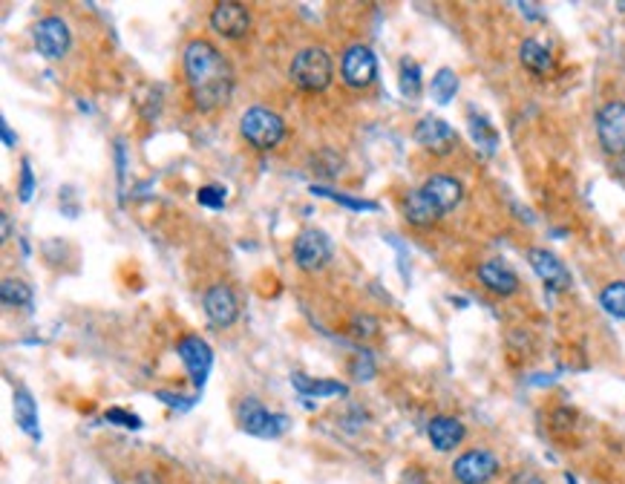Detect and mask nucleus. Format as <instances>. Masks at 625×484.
<instances>
[{
	"label": "nucleus",
	"mask_w": 625,
	"mask_h": 484,
	"mask_svg": "<svg viewBox=\"0 0 625 484\" xmlns=\"http://www.w3.org/2000/svg\"><path fill=\"white\" fill-rule=\"evenodd\" d=\"M202 303H205V315L208 320L213 323V326L220 329H228L234 326L237 317H240V303H237V295L231 291L225 283H216L205 291V297H202Z\"/></svg>",
	"instance_id": "13"
},
{
	"label": "nucleus",
	"mask_w": 625,
	"mask_h": 484,
	"mask_svg": "<svg viewBox=\"0 0 625 484\" xmlns=\"http://www.w3.org/2000/svg\"><path fill=\"white\" fill-rule=\"evenodd\" d=\"M32 190H35L32 165H29V159H21V190H18L21 202H29V199H32Z\"/></svg>",
	"instance_id": "32"
},
{
	"label": "nucleus",
	"mask_w": 625,
	"mask_h": 484,
	"mask_svg": "<svg viewBox=\"0 0 625 484\" xmlns=\"http://www.w3.org/2000/svg\"><path fill=\"white\" fill-rule=\"evenodd\" d=\"M427 438L439 452H453L461 447L464 438H467V427L453 416H435L427 424Z\"/></svg>",
	"instance_id": "16"
},
{
	"label": "nucleus",
	"mask_w": 625,
	"mask_h": 484,
	"mask_svg": "<svg viewBox=\"0 0 625 484\" xmlns=\"http://www.w3.org/2000/svg\"><path fill=\"white\" fill-rule=\"evenodd\" d=\"M421 67L418 61H412V58H403L401 61V93L406 98H418L421 96Z\"/></svg>",
	"instance_id": "26"
},
{
	"label": "nucleus",
	"mask_w": 625,
	"mask_h": 484,
	"mask_svg": "<svg viewBox=\"0 0 625 484\" xmlns=\"http://www.w3.org/2000/svg\"><path fill=\"white\" fill-rule=\"evenodd\" d=\"M288 78L303 93H323L334 78V61L323 47H306L292 58Z\"/></svg>",
	"instance_id": "2"
},
{
	"label": "nucleus",
	"mask_w": 625,
	"mask_h": 484,
	"mask_svg": "<svg viewBox=\"0 0 625 484\" xmlns=\"http://www.w3.org/2000/svg\"><path fill=\"white\" fill-rule=\"evenodd\" d=\"M292 384L300 395L306 398H346L349 387L340 384V380H331V378H309L303 372L292 375Z\"/></svg>",
	"instance_id": "18"
},
{
	"label": "nucleus",
	"mask_w": 625,
	"mask_h": 484,
	"mask_svg": "<svg viewBox=\"0 0 625 484\" xmlns=\"http://www.w3.org/2000/svg\"><path fill=\"white\" fill-rule=\"evenodd\" d=\"M331 260V240L326 231L306 228L294 240V262L303 271H320Z\"/></svg>",
	"instance_id": "8"
},
{
	"label": "nucleus",
	"mask_w": 625,
	"mask_h": 484,
	"mask_svg": "<svg viewBox=\"0 0 625 484\" xmlns=\"http://www.w3.org/2000/svg\"><path fill=\"white\" fill-rule=\"evenodd\" d=\"M403 214L406 219L415 225V228H427V225H435L441 219V211L435 208V205L424 196V190H412L410 196L403 199Z\"/></svg>",
	"instance_id": "21"
},
{
	"label": "nucleus",
	"mask_w": 625,
	"mask_h": 484,
	"mask_svg": "<svg viewBox=\"0 0 625 484\" xmlns=\"http://www.w3.org/2000/svg\"><path fill=\"white\" fill-rule=\"evenodd\" d=\"M104 421L119 424V427H124V430H141V418H139V416H133V413H127V409H119V406L107 409Z\"/></svg>",
	"instance_id": "30"
},
{
	"label": "nucleus",
	"mask_w": 625,
	"mask_h": 484,
	"mask_svg": "<svg viewBox=\"0 0 625 484\" xmlns=\"http://www.w3.org/2000/svg\"><path fill=\"white\" fill-rule=\"evenodd\" d=\"M340 76L352 90H367L377 78V58L367 43H352L340 58Z\"/></svg>",
	"instance_id": "7"
},
{
	"label": "nucleus",
	"mask_w": 625,
	"mask_h": 484,
	"mask_svg": "<svg viewBox=\"0 0 625 484\" xmlns=\"http://www.w3.org/2000/svg\"><path fill=\"white\" fill-rule=\"evenodd\" d=\"M0 300H4L6 306H12V309L32 306V288H29L23 280H12V277H6V280L0 283Z\"/></svg>",
	"instance_id": "25"
},
{
	"label": "nucleus",
	"mask_w": 625,
	"mask_h": 484,
	"mask_svg": "<svg viewBox=\"0 0 625 484\" xmlns=\"http://www.w3.org/2000/svg\"><path fill=\"white\" fill-rule=\"evenodd\" d=\"M499 470H502L499 456L485 450V447L461 452V456L453 461V479L458 484H487L499 476Z\"/></svg>",
	"instance_id": "5"
},
{
	"label": "nucleus",
	"mask_w": 625,
	"mask_h": 484,
	"mask_svg": "<svg viewBox=\"0 0 625 484\" xmlns=\"http://www.w3.org/2000/svg\"><path fill=\"white\" fill-rule=\"evenodd\" d=\"M0 133H4V144H6V148H14V142H18V139L12 136V130H9L6 122H0Z\"/></svg>",
	"instance_id": "35"
},
{
	"label": "nucleus",
	"mask_w": 625,
	"mask_h": 484,
	"mask_svg": "<svg viewBox=\"0 0 625 484\" xmlns=\"http://www.w3.org/2000/svg\"><path fill=\"white\" fill-rule=\"evenodd\" d=\"M196 202L205 205V208H211V211H220V208H225V187H220V185L199 187L196 190Z\"/></svg>",
	"instance_id": "29"
},
{
	"label": "nucleus",
	"mask_w": 625,
	"mask_h": 484,
	"mask_svg": "<svg viewBox=\"0 0 625 484\" xmlns=\"http://www.w3.org/2000/svg\"><path fill=\"white\" fill-rule=\"evenodd\" d=\"M211 26L225 38H245L251 29V14L242 4H234V0H222L216 4L211 12Z\"/></svg>",
	"instance_id": "14"
},
{
	"label": "nucleus",
	"mask_w": 625,
	"mask_h": 484,
	"mask_svg": "<svg viewBox=\"0 0 625 484\" xmlns=\"http://www.w3.org/2000/svg\"><path fill=\"white\" fill-rule=\"evenodd\" d=\"M237 421H240V430L254 435V438H280L288 427H292V421H288L285 416L271 413V409H266L257 398L240 401Z\"/></svg>",
	"instance_id": "4"
},
{
	"label": "nucleus",
	"mask_w": 625,
	"mask_h": 484,
	"mask_svg": "<svg viewBox=\"0 0 625 484\" xmlns=\"http://www.w3.org/2000/svg\"><path fill=\"white\" fill-rule=\"evenodd\" d=\"M528 262H530V269L533 274L539 277V280L550 288V291H568L571 288V271L568 266L554 254V251H548V248H530L528 251Z\"/></svg>",
	"instance_id": "11"
},
{
	"label": "nucleus",
	"mask_w": 625,
	"mask_h": 484,
	"mask_svg": "<svg viewBox=\"0 0 625 484\" xmlns=\"http://www.w3.org/2000/svg\"><path fill=\"white\" fill-rule=\"evenodd\" d=\"M72 47V35H69V26L50 14V18L38 21L35 26V50L47 58V61H61V58L69 52Z\"/></svg>",
	"instance_id": "10"
},
{
	"label": "nucleus",
	"mask_w": 625,
	"mask_h": 484,
	"mask_svg": "<svg viewBox=\"0 0 625 484\" xmlns=\"http://www.w3.org/2000/svg\"><path fill=\"white\" fill-rule=\"evenodd\" d=\"M456 93H458V76H456V72L449 67L435 72L432 81H430V96H432L435 105H449V101L456 98Z\"/></svg>",
	"instance_id": "23"
},
{
	"label": "nucleus",
	"mask_w": 625,
	"mask_h": 484,
	"mask_svg": "<svg viewBox=\"0 0 625 484\" xmlns=\"http://www.w3.org/2000/svg\"><path fill=\"white\" fill-rule=\"evenodd\" d=\"M470 136H473V142H476L478 151H485L487 156L496 153V148H499V133L493 130V124L485 119V115L470 113Z\"/></svg>",
	"instance_id": "22"
},
{
	"label": "nucleus",
	"mask_w": 625,
	"mask_h": 484,
	"mask_svg": "<svg viewBox=\"0 0 625 484\" xmlns=\"http://www.w3.org/2000/svg\"><path fill=\"white\" fill-rule=\"evenodd\" d=\"M12 413H14V424L29 435V438H41L38 430V404L32 398V392L26 387H18L12 392Z\"/></svg>",
	"instance_id": "19"
},
{
	"label": "nucleus",
	"mask_w": 625,
	"mask_h": 484,
	"mask_svg": "<svg viewBox=\"0 0 625 484\" xmlns=\"http://www.w3.org/2000/svg\"><path fill=\"white\" fill-rule=\"evenodd\" d=\"M519 61H521V67H525L528 72H533V76H548V72H554V55H550V50L545 47V43L536 41V38L521 41Z\"/></svg>",
	"instance_id": "20"
},
{
	"label": "nucleus",
	"mask_w": 625,
	"mask_h": 484,
	"mask_svg": "<svg viewBox=\"0 0 625 484\" xmlns=\"http://www.w3.org/2000/svg\"><path fill=\"white\" fill-rule=\"evenodd\" d=\"M421 190H424V196L435 205V208L444 214H449L453 208H458L461 199H464V185L456 179V176L449 173H435L430 176V179L421 185Z\"/></svg>",
	"instance_id": "15"
},
{
	"label": "nucleus",
	"mask_w": 625,
	"mask_h": 484,
	"mask_svg": "<svg viewBox=\"0 0 625 484\" xmlns=\"http://www.w3.org/2000/svg\"><path fill=\"white\" fill-rule=\"evenodd\" d=\"M0 223H4V242L12 237V223H9V214H4V216H0Z\"/></svg>",
	"instance_id": "36"
},
{
	"label": "nucleus",
	"mask_w": 625,
	"mask_h": 484,
	"mask_svg": "<svg viewBox=\"0 0 625 484\" xmlns=\"http://www.w3.org/2000/svg\"><path fill=\"white\" fill-rule=\"evenodd\" d=\"M240 133L242 139L257 151H271L277 148L285 136V122L268 107H249L240 119Z\"/></svg>",
	"instance_id": "3"
},
{
	"label": "nucleus",
	"mask_w": 625,
	"mask_h": 484,
	"mask_svg": "<svg viewBox=\"0 0 625 484\" xmlns=\"http://www.w3.org/2000/svg\"><path fill=\"white\" fill-rule=\"evenodd\" d=\"M312 194H317V196H329L331 202L343 205V208H349V211H377V202L355 199V196H349V194H338V190H326V187H317V185H312Z\"/></svg>",
	"instance_id": "27"
},
{
	"label": "nucleus",
	"mask_w": 625,
	"mask_h": 484,
	"mask_svg": "<svg viewBox=\"0 0 625 484\" xmlns=\"http://www.w3.org/2000/svg\"><path fill=\"white\" fill-rule=\"evenodd\" d=\"M177 352H179L187 375H191V380H194V387L202 389L208 375H211V366H213V349L202 341L199 334H185L177 343Z\"/></svg>",
	"instance_id": "9"
},
{
	"label": "nucleus",
	"mask_w": 625,
	"mask_h": 484,
	"mask_svg": "<svg viewBox=\"0 0 625 484\" xmlns=\"http://www.w3.org/2000/svg\"><path fill=\"white\" fill-rule=\"evenodd\" d=\"M600 306L602 309L617 317V320H625V280H614L608 283L602 291H600Z\"/></svg>",
	"instance_id": "24"
},
{
	"label": "nucleus",
	"mask_w": 625,
	"mask_h": 484,
	"mask_svg": "<svg viewBox=\"0 0 625 484\" xmlns=\"http://www.w3.org/2000/svg\"><path fill=\"white\" fill-rule=\"evenodd\" d=\"M620 9H625V4H620Z\"/></svg>",
	"instance_id": "37"
},
{
	"label": "nucleus",
	"mask_w": 625,
	"mask_h": 484,
	"mask_svg": "<svg viewBox=\"0 0 625 484\" xmlns=\"http://www.w3.org/2000/svg\"><path fill=\"white\" fill-rule=\"evenodd\" d=\"M597 139L608 156L625 159V101H608L600 107Z\"/></svg>",
	"instance_id": "6"
},
{
	"label": "nucleus",
	"mask_w": 625,
	"mask_h": 484,
	"mask_svg": "<svg viewBox=\"0 0 625 484\" xmlns=\"http://www.w3.org/2000/svg\"><path fill=\"white\" fill-rule=\"evenodd\" d=\"M182 58L194 105L205 113L225 107L231 101V93H234V69H231L228 58L205 38L187 43Z\"/></svg>",
	"instance_id": "1"
},
{
	"label": "nucleus",
	"mask_w": 625,
	"mask_h": 484,
	"mask_svg": "<svg viewBox=\"0 0 625 484\" xmlns=\"http://www.w3.org/2000/svg\"><path fill=\"white\" fill-rule=\"evenodd\" d=\"M349 372H352V378L360 380V384H367V380H372L375 372H377L375 358L369 355V352H360V355H355L352 366H349Z\"/></svg>",
	"instance_id": "28"
},
{
	"label": "nucleus",
	"mask_w": 625,
	"mask_h": 484,
	"mask_svg": "<svg viewBox=\"0 0 625 484\" xmlns=\"http://www.w3.org/2000/svg\"><path fill=\"white\" fill-rule=\"evenodd\" d=\"M507 484H548L539 473H533V470H519L511 476V481Z\"/></svg>",
	"instance_id": "33"
},
{
	"label": "nucleus",
	"mask_w": 625,
	"mask_h": 484,
	"mask_svg": "<svg viewBox=\"0 0 625 484\" xmlns=\"http://www.w3.org/2000/svg\"><path fill=\"white\" fill-rule=\"evenodd\" d=\"M519 9L525 12V18H530V21H542V18H545L542 9L536 6V4H519Z\"/></svg>",
	"instance_id": "34"
},
{
	"label": "nucleus",
	"mask_w": 625,
	"mask_h": 484,
	"mask_svg": "<svg viewBox=\"0 0 625 484\" xmlns=\"http://www.w3.org/2000/svg\"><path fill=\"white\" fill-rule=\"evenodd\" d=\"M476 274H478V280H482V286L487 291H493V295H499V297H511L519 291V274L502 260L482 262Z\"/></svg>",
	"instance_id": "17"
},
{
	"label": "nucleus",
	"mask_w": 625,
	"mask_h": 484,
	"mask_svg": "<svg viewBox=\"0 0 625 484\" xmlns=\"http://www.w3.org/2000/svg\"><path fill=\"white\" fill-rule=\"evenodd\" d=\"M415 142L421 144L424 151L435 153V156H447L449 151L456 148L458 133L449 127L444 119H435V115H424L418 124H415Z\"/></svg>",
	"instance_id": "12"
},
{
	"label": "nucleus",
	"mask_w": 625,
	"mask_h": 484,
	"mask_svg": "<svg viewBox=\"0 0 625 484\" xmlns=\"http://www.w3.org/2000/svg\"><path fill=\"white\" fill-rule=\"evenodd\" d=\"M349 334H355V337H375L377 334V320L369 317V315H358L352 317V323H349Z\"/></svg>",
	"instance_id": "31"
}]
</instances>
